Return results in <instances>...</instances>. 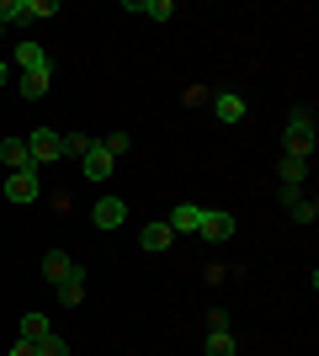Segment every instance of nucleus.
I'll return each instance as SVG.
<instances>
[{
    "label": "nucleus",
    "mask_w": 319,
    "mask_h": 356,
    "mask_svg": "<svg viewBox=\"0 0 319 356\" xmlns=\"http://www.w3.org/2000/svg\"><path fill=\"white\" fill-rule=\"evenodd\" d=\"M54 293H59V303H64V309H80V303H85V271H69V277H64V282L59 287H54Z\"/></svg>",
    "instance_id": "f8f14e48"
},
{
    "label": "nucleus",
    "mask_w": 319,
    "mask_h": 356,
    "mask_svg": "<svg viewBox=\"0 0 319 356\" xmlns=\"http://www.w3.org/2000/svg\"><path fill=\"white\" fill-rule=\"evenodd\" d=\"M48 86H54V74H22V96H27V102H43Z\"/></svg>",
    "instance_id": "6ab92c4d"
},
{
    "label": "nucleus",
    "mask_w": 319,
    "mask_h": 356,
    "mask_svg": "<svg viewBox=\"0 0 319 356\" xmlns=\"http://www.w3.org/2000/svg\"><path fill=\"white\" fill-rule=\"evenodd\" d=\"M314 218H319V202L314 197H309V202L298 197V202H293V223H314Z\"/></svg>",
    "instance_id": "5701e85b"
},
{
    "label": "nucleus",
    "mask_w": 319,
    "mask_h": 356,
    "mask_svg": "<svg viewBox=\"0 0 319 356\" xmlns=\"http://www.w3.org/2000/svg\"><path fill=\"white\" fill-rule=\"evenodd\" d=\"M208 330H229V314L224 309H208Z\"/></svg>",
    "instance_id": "b1692460"
},
{
    "label": "nucleus",
    "mask_w": 319,
    "mask_h": 356,
    "mask_svg": "<svg viewBox=\"0 0 319 356\" xmlns=\"http://www.w3.org/2000/svg\"><path fill=\"white\" fill-rule=\"evenodd\" d=\"M69 271H75V261H69V250H48V255H43V277H48V282H54V287H59L64 277H69Z\"/></svg>",
    "instance_id": "2eb2a0df"
},
{
    "label": "nucleus",
    "mask_w": 319,
    "mask_h": 356,
    "mask_svg": "<svg viewBox=\"0 0 319 356\" xmlns=\"http://www.w3.org/2000/svg\"><path fill=\"white\" fill-rule=\"evenodd\" d=\"M0 165H6V176L11 170H38L27 154V138H0Z\"/></svg>",
    "instance_id": "1a4fd4ad"
},
{
    "label": "nucleus",
    "mask_w": 319,
    "mask_h": 356,
    "mask_svg": "<svg viewBox=\"0 0 319 356\" xmlns=\"http://www.w3.org/2000/svg\"><path fill=\"white\" fill-rule=\"evenodd\" d=\"M80 170H85V181H91V186H101V181H112V170H117V160H112V154H106V149L96 144L91 154L80 160Z\"/></svg>",
    "instance_id": "6e6552de"
},
{
    "label": "nucleus",
    "mask_w": 319,
    "mask_h": 356,
    "mask_svg": "<svg viewBox=\"0 0 319 356\" xmlns=\"http://www.w3.org/2000/svg\"><path fill=\"white\" fill-rule=\"evenodd\" d=\"M202 351H208V356H240V346H234V335H229V330H208Z\"/></svg>",
    "instance_id": "a211bd4d"
},
{
    "label": "nucleus",
    "mask_w": 319,
    "mask_h": 356,
    "mask_svg": "<svg viewBox=\"0 0 319 356\" xmlns=\"http://www.w3.org/2000/svg\"><path fill=\"white\" fill-rule=\"evenodd\" d=\"M48 16H59L54 0H11V27H38Z\"/></svg>",
    "instance_id": "20e7f679"
},
{
    "label": "nucleus",
    "mask_w": 319,
    "mask_h": 356,
    "mask_svg": "<svg viewBox=\"0 0 319 356\" xmlns=\"http://www.w3.org/2000/svg\"><path fill=\"white\" fill-rule=\"evenodd\" d=\"M101 149L112 154V160H122V154L133 149V138H128V134H106V138H101Z\"/></svg>",
    "instance_id": "412c9836"
},
{
    "label": "nucleus",
    "mask_w": 319,
    "mask_h": 356,
    "mask_svg": "<svg viewBox=\"0 0 319 356\" xmlns=\"http://www.w3.org/2000/svg\"><path fill=\"white\" fill-rule=\"evenodd\" d=\"M27 154H32V165H54V160L64 154V134H54V128L27 134Z\"/></svg>",
    "instance_id": "7ed1b4c3"
},
{
    "label": "nucleus",
    "mask_w": 319,
    "mask_h": 356,
    "mask_svg": "<svg viewBox=\"0 0 319 356\" xmlns=\"http://www.w3.org/2000/svg\"><path fill=\"white\" fill-rule=\"evenodd\" d=\"M91 149H96V138H85V134H64V154H80V160H85Z\"/></svg>",
    "instance_id": "aec40b11"
},
{
    "label": "nucleus",
    "mask_w": 319,
    "mask_h": 356,
    "mask_svg": "<svg viewBox=\"0 0 319 356\" xmlns=\"http://www.w3.org/2000/svg\"><path fill=\"white\" fill-rule=\"evenodd\" d=\"M91 223L96 229H122V223H128V202H122V197H96Z\"/></svg>",
    "instance_id": "39448f33"
},
{
    "label": "nucleus",
    "mask_w": 319,
    "mask_h": 356,
    "mask_svg": "<svg viewBox=\"0 0 319 356\" xmlns=\"http://www.w3.org/2000/svg\"><path fill=\"white\" fill-rule=\"evenodd\" d=\"M128 11H133V16H149V22H170L176 6H170V0H128Z\"/></svg>",
    "instance_id": "dca6fc26"
},
{
    "label": "nucleus",
    "mask_w": 319,
    "mask_h": 356,
    "mask_svg": "<svg viewBox=\"0 0 319 356\" xmlns=\"http://www.w3.org/2000/svg\"><path fill=\"white\" fill-rule=\"evenodd\" d=\"M197 234L213 239V245H224V239H234V213H202Z\"/></svg>",
    "instance_id": "9d476101"
},
{
    "label": "nucleus",
    "mask_w": 319,
    "mask_h": 356,
    "mask_svg": "<svg viewBox=\"0 0 319 356\" xmlns=\"http://www.w3.org/2000/svg\"><path fill=\"white\" fill-rule=\"evenodd\" d=\"M202 213L208 208H197V202H176V213H170V234H197V223H202Z\"/></svg>",
    "instance_id": "9b49d317"
},
{
    "label": "nucleus",
    "mask_w": 319,
    "mask_h": 356,
    "mask_svg": "<svg viewBox=\"0 0 319 356\" xmlns=\"http://www.w3.org/2000/svg\"><path fill=\"white\" fill-rule=\"evenodd\" d=\"M277 176H282V186L304 192V181H309V160H293V154H282V160H277Z\"/></svg>",
    "instance_id": "4468645a"
},
{
    "label": "nucleus",
    "mask_w": 319,
    "mask_h": 356,
    "mask_svg": "<svg viewBox=\"0 0 319 356\" xmlns=\"http://www.w3.org/2000/svg\"><path fill=\"white\" fill-rule=\"evenodd\" d=\"M245 112H250V102H245L240 90H218V96H213V118L229 122V128H234V122H245Z\"/></svg>",
    "instance_id": "0eeeda50"
},
{
    "label": "nucleus",
    "mask_w": 319,
    "mask_h": 356,
    "mask_svg": "<svg viewBox=\"0 0 319 356\" xmlns=\"http://www.w3.org/2000/svg\"><path fill=\"white\" fill-rule=\"evenodd\" d=\"M6 80H11V64H6V59H0V86H6Z\"/></svg>",
    "instance_id": "a878e982"
},
{
    "label": "nucleus",
    "mask_w": 319,
    "mask_h": 356,
    "mask_svg": "<svg viewBox=\"0 0 319 356\" xmlns=\"http://www.w3.org/2000/svg\"><path fill=\"white\" fill-rule=\"evenodd\" d=\"M11 64H16L22 74H48V48H43V43H32V38H27V43H16Z\"/></svg>",
    "instance_id": "423d86ee"
},
{
    "label": "nucleus",
    "mask_w": 319,
    "mask_h": 356,
    "mask_svg": "<svg viewBox=\"0 0 319 356\" xmlns=\"http://www.w3.org/2000/svg\"><path fill=\"white\" fill-rule=\"evenodd\" d=\"M11 356H38V346H32V341H16V346H11Z\"/></svg>",
    "instance_id": "393cba45"
},
{
    "label": "nucleus",
    "mask_w": 319,
    "mask_h": 356,
    "mask_svg": "<svg viewBox=\"0 0 319 356\" xmlns=\"http://www.w3.org/2000/svg\"><path fill=\"white\" fill-rule=\"evenodd\" d=\"M170 223H144V229H138V245H144V250L149 255H160V250H170Z\"/></svg>",
    "instance_id": "ddd939ff"
},
{
    "label": "nucleus",
    "mask_w": 319,
    "mask_h": 356,
    "mask_svg": "<svg viewBox=\"0 0 319 356\" xmlns=\"http://www.w3.org/2000/svg\"><path fill=\"white\" fill-rule=\"evenodd\" d=\"M43 335H54V319L48 314H22V341H43Z\"/></svg>",
    "instance_id": "f3484780"
},
{
    "label": "nucleus",
    "mask_w": 319,
    "mask_h": 356,
    "mask_svg": "<svg viewBox=\"0 0 319 356\" xmlns=\"http://www.w3.org/2000/svg\"><path fill=\"white\" fill-rule=\"evenodd\" d=\"M38 192H43V181H38V170H11V176H6V202H16V208H27V202H38Z\"/></svg>",
    "instance_id": "f03ea898"
},
{
    "label": "nucleus",
    "mask_w": 319,
    "mask_h": 356,
    "mask_svg": "<svg viewBox=\"0 0 319 356\" xmlns=\"http://www.w3.org/2000/svg\"><path fill=\"white\" fill-rule=\"evenodd\" d=\"M282 154H293V160H309V154H314V112H309V106H298L288 118V128H282Z\"/></svg>",
    "instance_id": "f257e3e1"
},
{
    "label": "nucleus",
    "mask_w": 319,
    "mask_h": 356,
    "mask_svg": "<svg viewBox=\"0 0 319 356\" xmlns=\"http://www.w3.org/2000/svg\"><path fill=\"white\" fill-rule=\"evenodd\" d=\"M38 356H69V341H64V335H43V341H38Z\"/></svg>",
    "instance_id": "4be33fe9"
}]
</instances>
